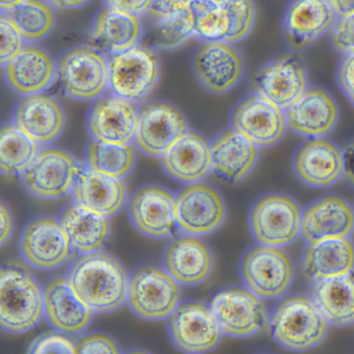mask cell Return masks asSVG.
I'll use <instances>...</instances> for the list:
<instances>
[{
	"instance_id": "6da1fadb",
	"label": "cell",
	"mask_w": 354,
	"mask_h": 354,
	"mask_svg": "<svg viewBox=\"0 0 354 354\" xmlns=\"http://www.w3.org/2000/svg\"><path fill=\"white\" fill-rule=\"evenodd\" d=\"M66 279L93 313L111 312L127 300V272L111 254H82L68 269Z\"/></svg>"
},
{
	"instance_id": "7a4b0ae2",
	"label": "cell",
	"mask_w": 354,
	"mask_h": 354,
	"mask_svg": "<svg viewBox=\"0 0 354 354\" xmlns=\"http://www.w3.org/2000/svg\"><path fill=\"white\" fill-rule=\"evenodd\" d=\"M0 308V324L8 333L30 330L40 320L44 312L43 291L24 267L7 265L1 269Z\"/></svg>"
},
{
	"instance_id": "3957f363",
	"label": "cell",
	"mask_w": 354,
	"mask_h": 354,
	"mask_svg": "<svg viewBox=\"0 0 354 354\" xmlns=\"http://www.w3.org/2000/svg\"><path fill=\"white\" fill-rule=\"evenodd\" d=\"M327 321L310 297L293 295L273 308L269 329L273 339L286 349L302 351L322 341Z\"/></svg>"
},
{
	"instance_id": "277c9868",
	"label": "cell",
	"mask_w": 354,
	"mask_h": 354,
	"mask_svg": "<svg viewBox=\"0 0 354 354\" xmlns=\"http://www.w3.org/2000/svg\"><path fill=\"white\" fill-rule=\"evenodd\" d=\"M109 88L113 94L133 103L144 101L154 90L160 76L156 50L142 43L111 55Z\"/></svg>"
},
{
	"instance_id": "5b68a950",
	"label": "cell",
	"mask_w": 354,
	"mask_h": 354,
	"mask_svg": "<svg viewBox=\"0 0 354 354\" xmlns=\"http://www.w3.org/2000/svg\"><path fill=\"white\" fill-rule=\"evenodd\" d=\"M109 59L90 46L66 51L57 65L59 86L67 96L77 100L98 98L109 88Z\"/></svg>"
},
{
	"instance_id": "8992f818",
	"label": "cell",
	"mask_w": 354,
	"mask_h": 354,
	"mask_svg": "<svg viewBox=\"0 0 354 354\" xmlns=\"http://www.w3.org/2000/svg\"><path fill=\"white\" fill-rule=\"evenodd\" d=\"M252 236L262 245H287L300 233L301 212L295 201L283 194L262 196L250 212Z\"/></svg>"
},
{
	"instance_id": "52a82bcc",
	"label": "cell",
	"mask_w": 354,
	"mask_h": 354,
	"mask_svg": "<svg viewBox=\"0 0 354 354\" xmlns=\"http://www.w3.org/2000/svg\"><path fill=\"white\" fill-rule=\"evenodd\" d=\"M179 300L177 281L162 269L140 267L129 277L128 304L140 318L158 320L169 317Z\"/></svg>"
},
{
	"instance_id": "ba28073f",
	"label": "cell",
	"mask_w": 354,
	"mask_h": 354,
	"mask_svg": "<svg viewBox=\"0 0 354 354\" xmlns=\"http://www.w3.org/2000/svg\"><path fill=\"white\" fill-rule=\"evenodd\" d=\"M241 277L248 289L258 297L277 298L291 283L293 265L279 248L260 244L244 254Z\"/></svg>"
},
{
	"instance_id": "9c48e42d",
	"label": "cell",
	"mask_w": 354,
	"mask_h": 354,
	"mask_svg": "<svg viewBox=\"0 0 354 354\" xmlns=\"http://www.w3.org/2000/svg\"><path fill=\"white\" fill-rule=\"evenodd\" d=\"M167 328L174 345L189 353L213 349L223 333L210 306L200 301L178 304L167 318Z\"/></svg>"
},
{
	"instance_id": "30bf717a",
	"label": "cell",
	"mask_w": 354,
	"mask_h": 354,
	"mask_svg": "<svg viewBox=\"0 0 354 354\" xmlns=\"http://www.w3.org/2000/svg\"><path fill=\"white\" fill-rule=\"evenodd\" d=\"M187 131L183 113L167 102H149L138 109L134 142L145 154L161 157Z\"/></svg>"
},
{
	"instance_id": "8fae6325",
	"label": "cell",
	"mask_w": 354,
	"mask_h": 354,
	"mask_svg": "<svg viewBox=\"0 0 354 354\" xmlns=\"http://www.w3.org/2000/svg\"><path fill=\"white\" fill-rule=\"evenodd\" d=\"M230 121L234 130L260 148L277 144L287 125L283 109L257 92L246 95L235 105Z\"/></svg>"
},
{
	"instance_id": "7c38bea8",
	"label": "cell",
	"mask_w": 354,
	"mask_h": 354,
	"mask_svg": "<svg viewBox=\"0 0 354 354\" xmlns=\"http://www.w3.org/2000/svg\"><path fill=\"white\" fill-rule=\"evenodd\" d=\"M138 122L136 103L111 93L93 103L86 115V130L95 142L127 145L134 140Z\"/></svg>"
},
{
	"instance_id": "4fadbf2b",
	"label": "cell",
	"mask_w": 354,
	"mask_h": 354,
	"mask_svg": "<svg viewBox=\"0 0 354 354\" xmlns=\"http://www.w3.org/2000/svg\"><path fill=\"white\" fill-rule=\"evenodd\" d=\"M250 290L229 288L218 292L210 308L221 331L232 337H248L257 333L266 321V310Z\"/></svg>"
},
{
	"instance_id": "5bb4252c",
	"label": "cell",
	"mask_w": 354,
	"mask_h": 354,
	"mask_svg": "<svg viewBox=\"0 0 354 354\" xmlns=\"http://www.w3.org/2000/svg\"><path fill=\"white\" fill-rule=\"evenodd\" d=\"M254 91L286 111L308 90V75L301 62L293 55L264 64L254 76Z\"/></svg>"
},
{
	"instance_id": "9a60e30c",
	"label": "cell",
	"mask_w": 354,
	"mask_h": 354,
	"mask_svg": "<svg viewBox=\"0 0 354 354\" xmlns=\"http://www.w3.org/2000/svg\"><path fill=\"white\" fill-rule=\"evenodd\" d=\"M78 167L71 155L59 148L39 151L22 173L24 185L34 196L57 198L71 190Z\"/></svg>"
},
{
	"instance_id": "2e32d148",
	"label": "cell",
	"mask_w": 354,
	"mask_h": 354,
	"mask_svg": "<svg viewBox=\"0 0 354 354\" xmlns=\"http://www.w3.org/2000/svg\"><path fill=\"white\" fill-rule=\"evenodd\" d=\"M176 200L177 225L190 235H205L216 230L225 217V205L210 186L192 183L178 192Z\"/></svg>"
},
{
	"instance_id": "e0dca14e",
	"label": "cell",
	"mask_w": 354,
	"mask_h": 354,
	"mask_svg": "<svg viewBox=\"0 0 354 354\" xmlns=\"http://www.w3.org/2000/svg\"><path fill=\"white\" fill-rule=\"evenodd\" d=\"M335 20L327 0H289L281 15V32L290 47L302 49L330 30Z\"/></svg>"
},
{
	"instance_id": "ac0fdd59",
	"label": "cell",
	"mask_w": 354,
	"mask_h": 354,
	"mask_svg": "<svg viewBox=\"0 0 354 354\" xmlns=\"http://www.w3.org/2000/svg\"><path fill=\"white\" fill-rule=\"evenodd\" d=\"M242 59L227 41L205 42L194 57V71L203 88L212 94L229 92L242 76Z\"/></svg>"
},
{
	"instance_id": "d6986e66",
	"label": "cell",
	"mask_w": 354,
	"mask_h": 354,
	"mask_svg": "<svg viewBox=\"0 0 354 354\" xmlns=\"http://www.w3.org/2000/svg\"><path fill=\"white\" fill-rule=\"evenodd\" d=\"M70 250L69 240L61 223L50 217L30 221L20 240L24 260L39 269H53L63 264Z\"/></svg>"
},
{
	"instance_id": "ffe728a7",
	"label": "cell",
	"mask_w": 354,
	"mask_h": 354,
	"mask_svg": "<svg viewBox=\"0 0 354 354\" xmlns=\"http://www.w3.org/2000/svg\"><path fill=\"white\" fill-rule=\"evenodd\" d=\"M129 214L134 227L151 238L169 236L177 225L176 200L158 186H145L132 196Z\"/></svg>"
},
{
	"instance_id": "44dd1931",
	"label": "cell",
	"mask_w": 354,
	"mask_h": 354,
	"mask_svg": "<svg viewBox=\"0 0 354 354\" xmlns=\"http://www.w3.org/2000/svg\"><path fill=\"white\" fill-rule=\"evenodd\" d=\"M13 123L37 144H48L65 125V113L57 99L44 93L26 95L16 104Z\"/></svg>"
},
{
	"instance_id": "7402d4cb",
	"label": "cell",
	"mask_w": 354,
	"mask_h": 354,
	"mask_svg": "<svg viewBox=\"0 0 354 354\" xmlns=\"http://www.w3.org/2000/svg\"><path fill=\"white\" fill-rule=\"evenodd\" d=\"M71 194L75 204L109 217L123 206L126 184L121 178L99 173L88 167H80Z\"/></svg>"
},
{
	"instance_id": "603a6c76",
	"label": "cell",
	"mask_w": 354,
	"mask_h": 354,
	"mask_svg": "<svg viewBox=\"0 0 354 354\" xmlns=\"http://www.w3.org/2000/svg\"><path fill=\"white\" fill-rule=\"evenodd\" d=\"M353 227V210L339 196H324L301 213L300 234L308 243L348 237Z\"/></svg>"
},
{
	"instance_id": "cb8c5ba5",
	"label": "cell",
	"mask_w": 354,
	"mask_h": 354,
	"mask_svg": "<svg viewBox=\"0 0 354 354\" xmlns=\"http://www.w3.org/2000/svg\"><path fill=\"white\" fill-rule=\"evenodd\" d=\"M288 127L306 138H321L328 133L337 121L335 99L319 88H308L302 96L285 111Z\"/></svg>"
},
{
	"instance_id": "d4e9b609",
	"label": "cell",
	"mask_w": 354,
	"mask_h": 354,
	"mask_svg": "<svg viewBox=\"0 0 354 354\" xmlns=\"http://www.w3.org/2000/svg\"><path fill=\"white\" fill-rule=\"evenodd\" d=\"M293 167L296 176L304 183L325 187L343 175V153L329 140L310 138L296 152Z\"/></svg>"
},
{
	"instance_id": "484cf974",
	"label": "cell",
	"mask_w": 354,
	"mask_h": 354,
	"mask_svg": "<svg viewBox=\"0 0 354 354\" xmlns=\"http://www.w3.org/2000/svg\"><path fill=\"white\" fill-rule=\"evenodd\" d=\"M8 86L18 94L41 93L57 76V66L45 49L28 45L9 63L3 65Z\"/></svg>"
},
{
	"instance_id": "4316f807",
	"label": "cell",
	"mask_w": 354,
	"mask_h": 354,
	"mask_svg": "<svg viewBox=\"0 0 354 354\" xmlns=\"http://www.w3.org/2000/svg\"><path fill=\"white\" fill-rule=\"evenodd\" d=\"M44 314L51 326L63 333L84 330L92 317V310L72 289L66 279H55L43 288Z\"/></svg>"
},
{
	"instance_id": "83f0119b",
	"label": "cell",
	"mask_w": 354,
	"mask_h": 354,
	"mask_svg": "<svg viewBox=\"0 0 354 354\" xmlns=\"http://www.w3.org/2000/svg\"><path fill=\"white\" fill-rule=\"evenodd\" d=\"M167 175L183 183L200 181L212 169L210 144L198 132L187 131L161 156Z\"/></svg>"
},
{
	"instance_id": "f1b7e54d",
	"label": "cell",
	"mask_w": 354,
	"mask_h": 354,
	"mask_svg": "<svg viewBox=\"0 0 354 354\" xmlns=\"http://www.w3.org/2000/svg\"><path fill=\"white\" fill-rule=\"evenodd\" d=\"M213 259L208 246L192 236L176 238L163 254L165 271L177 283L194 285L204 281L212 268Z\"/></svg>"
},
{
	"instance_id": "f546056e",
	"label": "cell",
	"mask_w": 354,
	"mask_h": 354,
	"mask_svg": "<svg viewBox=\"0 0 354 354\" xmlns=\"http://www.w3.org/2000/svg\"><path fill=\"white\" fill-rule=\"evenodd\" d=\"M310 298L327 322L351 324L354 322V272L313 279Z\"/></svg>"
},
{
	"instance_id": "4dcf8cb0",
	"label": "cell",
	"mask_w": 354,
	"mask_h": 354,
	"mask_svg": "<svg viewBox=\"0 0 354 354\" xmlns=\"http://www.w3.org/2000/svg\"><path fill=\"white\" fill-rule=\"evenodd\" d=\"M212 169L219 176L239 181L254 167L258 150L245 136L232 129L225 130L210 144Z\"/></svg>"
},
{
	"instance_id": "1f68e13d",
	"label": "cell",
	"mask_w": 354,
	"mask_h": 354,
	"mask_svg": "<svg viewBox=\"0 0 354 354\" xmlns=\"http://www.w3.org/2000/svg\"><path fill=\"white\" fill-rule=\"evenodd\" d=\"M92 38L98 48L109 55L127 50L142 38L140 16L103 8L93 22Z\"/></svg>"
},
{
	"instance_id": "d6a6232c",
	"label": "cell",
	"mask_w": 354,
	"mask_h": 354,
	"mask_svg": "<svg viewBox=\"0 0 354 354\" xmlns=\"http://www.w3.org/2000/svg\"><path fill=\"white\" fill-rule=\"evenodd\" d=\"M59 223L69 240L71 250L80 254L96 252L109 233L106 216L72 203L59 213Z\"/></svg>"
},
{
	"instance_id": "836d02e7",
	"label": "cell",
	"mask_w": 354,
	"mask_h": 354,
	"mask_svg": "<svg viewBox=\"0 0 354 354\" xmlns=\"http://www.w3.org/2000/svg\"><path fill=\"white\" fill-rule=\"evenodd\" d=\"M302 265L313 279L347 274L354 268L353 243L347 237L308 243Z\"/></svg>"
},
{
	"instance_id": "e575fe53",
	"label": "cell",
	"mask_w": 354,
	"mask_h": 354,
	"mask_svg": "<svg viewBox=\"0 0 354 354\" xmlns=\"http://www.w3.org/2000/svg\"><path fill=\"white\" fill-rule=\"evenodd\" d=\"M38 145L15 124H5L0 131L1 171L8 176L24 173L38 155Z\"/></svg>"
},
{
	"instance_id": "d590c367",
	"label": "cell",
	"mask_w": 354,
	"mask_h": 354,
	"mask_svg": "<svg viewBox=\"0 0 354 354\" xmlns=\"http://www.w3.org/2000/svg\"><path fill=\"white\" fill-rule=\"evenodd\" d=\"M133 162V149L129 144H106L93 140L86 150V167L111 177H123L131 169Z\"/></svg>"
},
{
	"instance_id": "8d00e7d4",
	"label": "cell",
	"mask_w": 354,
	"mask_h": 354,
	"mask_svg": "<svg viewBox=\"0 0 354 354\" xmlns=\"http://www.w3.org/2000/svg\"><path fill=\"white\" fill-rule=\"evenodd\" d=\"M5 13L15 22L24 39L30 42L45 38L55 22L50 5L44 0H24Z\"/></svg>"
},
{
	"instance_id": "74e56055",
	"label": "cell",
	"mask_w": 354,
	"mask_h": 354,
	"mask_svg": "<svg viewBox=\"0 0 354 354\" xmlns=\"http://www.w3.org/2000/svg\"><path fill=\"white\" fill-rule=\"evenodd\" d=\"M194 36L204 42L225 41L229 19L223 3L211 0H194L189 9Z\"/></svg>"
},
{
	"instance_id": "f35d334b",
	"label": "cell",
	"mask_w": 354,
	"mask_h": 354,
	"mask_svg": "<svg viewBox=\"0 0 354 354\" xmlns=\"http://www.w3.org/2000/svg\"><path fill=\"white\" fill-rule=\"evenodd\" d=\"M156 21L142 40V44L154 50L177 48L194 36L189 11L176 17Z\"/></svg>"
},
{
	"instance_id": "ab89813d",
	"label": "cell",
	"mask_w": 354,
	"mask_h": 354,
	"mask_svg": "<svg viewBox=\"0 0 354 354\" xmlns=\"http://www.w3.org/2000/svg\"><path fill=\"white\" fill-rule=\"evenodd\" d=\"M223 7L229 19V32L225 41L233 43L245 38L254 26V6L252 0H227L223 3Z\"/></svg>"
},
{
	"instance_id": "60d3db41",
	"label": "cell",
	"mask_w": 354,
	"mask_h": 354,
	"mask_svg": "<svg viewBox=\"0 0 354 354\" xmlns=\"http://www.w3.org/2000/svg\"><path fill=\"white\" fill-rule=\"evenodd\" d=\"M0 32H1L0 62L1 65H5L24 48V42L26 40L18 30L15 22L5 12H3L0 17Z\"/></svg>"
},
{
	"instance_id": "b9f144b4",
	"label": "cell",
	"mask_w": 354,
	"mask_h": 354,
	"mask_svg": "<svg viewBox=\"0 0 354 354\" xmlns=\"http://www.w3.org/2000/svg\"><path fill=\"white\" fill-rule=\"evenodd\" d=\"M330 42L344 55H354V13L337 17L330 30Z\"/></svg>"
},
{
	"instance_id": "7bdbcfd3",
	"label": "cell",
	"mask_w": 354,
	"mask_h": 354,
	"mask_svg": "<svg viewBox=\"0 0 354 354\" xmlns=\"http://www.w3.org/2000/svg\"><path fill=\"white\" fill-rule=\"evenodd\" d=\"M30 353H78L77 344L62 333H46L30 347Z\"/></svg>"
},
{
	"instance_id": "ee69618b",
	"label": "cell",
	"mask_w": 354,
	"mask_h": 354,
	"mask_svg": "<svg viewBox=\"0 0 354 354\" xmlns=\"http://www.w3.org/2000/svg\"><path fill=\"white\" fill-rule=\"evenodd\" d=\"M194 0H151L147 15L156 20L169 19L189 11Z\"/></svg>"
},
{
	"instance_id": "f6af8a7d",
	"label": "cell",
	"mask_w": 354,
	"mask_h": 354,
	"mask_svg": "<svg viewBox=\"0 0 354 354\" xmlns=\"http://www.w3.org/2000/svg\"><path fill=\"white\" fill-rule=\"evenodd\" d=\"M78 353H111L119 352L117 344L109 335L92 333L82 337L77 343Z\"/></svg>"
},
{
	"instance_id": "bcb514c9",
	"label": "cell",
	"mask_w": 354,
	"mask_h": 354,
	"mask_svg": "<svg viewBox=\"0 0 354 354\" xmlns=\"http://www.w3.org/2000/svg\"><path fill=\"white\" fill-rule=\"evenodd\" d=\"M337 82L344 96L354 106V55L342 57L337 68Z\"/></svg>"
},
{
	"instance_id": "7dc6e473",
	"label": "cell",
	"mask_w": 354,
	"mask_h": 354,
	"mask_svg": "<svg viewBox=\"0 0 354 354\" xmlns=\"http://www.w3.org/2000/svg\"><path fill=\"white\" fill-rule=\"evenodd\" d=\"M105 6L124 13L140 16L147 13L151 0H103Z\"/></svg>"
},
{
	"instance_id": "c3c4849f",
	"label": "cell",
	"mask_w": 354,
	"mask_h": 354,
	"mask_svg": "<svg viewBox=\"0 0 354 354\" xmlns=\"http://www.w3.org/2000/svg\"><path fill=\"white\" fill-rule=\"evenodd\" d=\"M343 175L354 185V142L350 144L343 152Z\"/></svg>"
},
{
	"instance_id": "681fc988",
	"label": "cell",
	"mask_w": 354,
	"mask_h": 354,
	"mask_svg": "<svg viewBox=\"0 0 354 354\" xmlns=\"http://www.w3.org/2000/svg\"><path fill=\"white\" fill-rule=\"evenodd\" d=\"M1 237L0 242L5 244V242L9 239L11 236L12 229H13V218H12L11 211L8 208L7 205L1 204Z\"/></svg>"
},
{
	"instance_id": "f907efd6",
	"label": "cell",
	"mask_w": 354,
	"mask_h": 354,
	"mask_svg": "<svg viewBox=\"0 0 354 354\" xmlns=\"http://www.w3.org/2000/svg\"><path fill=\"white\" fill-rule=\"evenodd\" d=\"M337 17L354 13V0H327Z\"/></svg>"
},
{
	"instance_id": "816d5d0a",
	"label": "cell",
	"mask_w": 354,
	"mask_h": 354,
	"mask_svg": "<svg viewBox=\"0 0 354 354\" xmlns=\"http://www.w3.org/2000/svg\"><path fill=\"white\" fill-rule=\"evenodd\" d=\"M88 0H47V3L57 9H74L86 3Z\"/></svg>"
},
{
	"instance_id": "f5cc1de1",
	"label": "cell",
	"mask_w": 354,
	"mask_h": 354,
	"mask_svg": "<svg viewBox=\"0 0 354 354\" xmlns=\"http://www.w3.org/2000/svg\"><path fill=\"white\" fill-rule=\"evenodd\" d=\"M24 1V0H0V8H1V11L8 12L13 8L17 7Z\"/></svg>"
},
{
	"instance_id": "db71d44e",
	"label": "cell",
	"mask_w": 354,
	"mask_h": 354,
	"mask_svg": "<svg viewBox=\"0 0 354 354\" xmlns=\"http://www.w3.org/2000/svg\"><path fill=\"white\" fill-rule=\"evenodd\" d=\"M211 1H214V3H225L227 0H211Z\"/></svg>"
}]
</instances>
